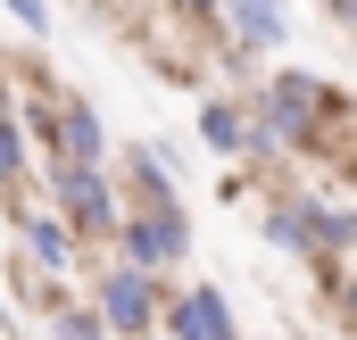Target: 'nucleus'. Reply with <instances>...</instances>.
Wrapping results in <instances>:
<instances>
[{"instance_id": "1", "label": "nucleus", "mask_w": 357, "mask_h": 340, "mask_svg": "<svg viewBox=\"0 0 357 340\" xmlns=\"http://www.w3.org/2000/svg\"><path fill=\"white\" fill-rule=\"evenodd\" d=\"M341 91L316 84V75H274L258 116H250V158H282V150H307L316 125H341Z\"/></svg>"}, {"instance_id": "2", "label": "nucleus", "mask_w": 357, "mask_h": 340, "mask_svg": "<svg viewBox=\"0 0 357 340\" xmlns=\"http://www.w3.org/2000/svg\"><path fill=\"white\" fill-rule=\"evenodd\" d=\"M50 191H59V216L75 224V241H108L116 233V191H108V174H100V158H50Z\"/></svg>"}, {"instance_id": "3", "label": "nucleus", "mask_w": 357, "mask_h": 340, "mask_svg": "<svg viewBox=\"0 0 357 340\" xmlns=\"http://www.w3.org/2000/svg\"><path fill=\"white\" fill-rule=\"evenodd\" d=\"M108 241H125V265H150V274H167V265H183V249H191V224H183L175 199H158V208H133V216H116V233Z\"/></svg>"}, {"instance_id": "4", "label": "nucleus", "mask_w": 357, "mask_h": 340, "mask_svg": "<svg viewBox=\"0 0 357 340\" xmlns=\"http://www.w3.org/2000/svg\"><path fill=\"white\" fill-rule=\"evenodd\" d=\"M150 316H158V274H150V265H108V282H100V324L125 332V340H142Z\"/></svg>"}, {"instance_id": "5", "label": "nucleus", "mask_w": 357, "mask_h": 340, "mask_svg": "<svg viewBox=\"0 0 357 340\" xmlns=\"http://www.w3.org/2000/svg\"><path fill=\"white\" fill-rule=\"evenodd\" d=\"M42 133H50V158H100V150H108L91 100H50V108H42Z\"/></svg>"}, {"instance_id": "6", "label": "nucleus", "mask_w": 357, "mask_h": 340, "mask_svg": "<svg viewBox=\"0 0 357 340\" xmlns=\"http://www.w3.org/2000/svg\"><path fill=\"white\" fill-rule=\"evenodd\" d=\"M167 307V340H233V307H225V291H183V299H158Z\"/></svg>"}, {"instance_id": "7", "label": "nucleus", "mask_w": 357, "mask_h": 340, "mask_svg": "<svg viewBox=\"0 0 357 340\" xmlns=\"http://www.w3.org/2000/svg\"><path fill=\"white\" fill-rule=\"evenodd\" d=\"M216 17L241 33V50H282V42H291V17H282V0H216Z\"/></svg>"}, {"instance_id": "8", "label": "nucleus", "mask_w": 357, "mask_h": 340, "mask_svg": "<svg viewBox=\"0 0 357 340\" xmlns=\"http://www.w3.org/2000/svg\"><path fill=\"white\" fill-rule=\"evenodd\" d=\"M199 141L225 150V158H241V150H250V108H241V100H208V108H199Z\"/></svg>"}, {"instance_id": "9", "label": "nucleus", "mask_w": 357, "mask_h": 340, "mask_svg": "<svg viewBox=\"0 0 357 340\" xmlns=\"http://www.w3.org/2000/svg\"><path fill=\"white\" fill-rule=\"evenodd\" d=\"M25 249H33V265L67 274V265H75V224H67V216H25Z\"/></svg>"}, {"instance_id": "10", "label": "nucleus", "mask_w": 357, "mask_h": 340, "mask_svg": "<svg viewBox=\"0 0 357 340\" xmlns=\"http://www.w3.org/2000/svg\"><path fill=\"white\" fill-rule=\"evenodd\" d=\"M266 241L274 249H316V199H282L266 216Z\"/></svg>"}, {"instance_id": "11", "label": "nucleus", "mask_w": 357, "mask_h": 340, "mask_svg": "<svg viewBox=\"0 0 357 340\" xmlns=\"http://www.w3.org/2000/svg\"><path fill=\"white\" fill-rule=\"evenodd\" d=\"M17 174H25V116H8V108H0V191H8Z\"/></svg>"}, {"instance_id": "12", "label": "nucleus", "mask_w": 357, "mask_h": 340, "mask_svg": "<svg viewBox=\"0 0 357 340\" xmlns=\"http://www.w3.org/2000/svg\"><path fill=\"white\" fill-rule=\"evenodd\" d=\"M59 340H108L100 307H59Z\"/></svg>"}, {"instance_id": "13", "label": "nucleus", "mask_w": 357, "mask_h": 340, "mask_svg": "<svg viewBox=\"0 0 357 340\" xmlns=\"http://www.w3.org/2000/svg\"><path fill=\"white\" fill-rule=\"evenodd\" d=\"M17 25H25V42H50V0H0Z\"/></svg>"}, {"instance_id": "14", "label": "nucleus", "mask_w": 357, "mask_h": 340, "mask_svg": "<svg viewBox=\"0 0 357 340\" xmlns=\"http://www.w3.org/2000/svg\"><path fill=\"white\" fill-rule=\"evenodd\" d=\"M175 8L183 17H216V0H175Z\"/></svg>"}, {"instance_id": "15", "label": "nucleus", "mask_w": 357, "mask_h": 340, "mask_svg": "<svg viewBox=\"0 0 357 340\" xmlns=\"http://www.w3.org/2000/svg\"><path fill=\"white\" fill-rule=\"evenodd\" d=\"M0 100H8V84H0Z\"/></svg>"}, {"instance_id": "16", "label": "nucleus", "mask_w": 357, "mask_h": 340, "mask_svg": "<svg viewBox=\"0 0 357 340\" xmlns=\"http://www.w3.org/2000/svg\"><path fill=\"white\" fill-rule=\"evenodd\" d=\"M142 340H150V332H142Z\"/></svg>"}]
</instances>
